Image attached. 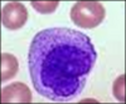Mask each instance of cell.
<instances>
[{"label":"cell","instance_id":"5b68a950","mask_svg":"<svg viewBox=\"0 0 126 104\" xmlns=\"http://www.w3.org/2000/svg\"><path fill=\"white\" fill-rule=\"evenodd\" d=\"M18 60L9 53L1 54V81H6L18 73Z\"/></svg>","mask_w":126,"mask_h":104},{"label":"cell","instance_id":"52a82bcc","mask_svg":"<svg viewBox=\"0 0 126 104\" xmlns=\"http://www.w3.org/2000/svg\"><path fill=\"white\" fill-rule=\"evenodd\" d=\"M113 94L120 102H125V74L120 75L113 83Z\"/></svg>","mask_w":126,"mask_h":104},{"label":"cell","instance_id":"277c9868","mask_svg":"<svg viewBox=\"0 0 126 104\" xmlns=\"http://www.w3.org/2000/svg\"><path fill=\"white\" fill-rule=\"evenodd\" d=\"M30 89L20 81L13 83L1 90V103H30Z\"/></svg>","mask_w":126,"mask_h":104},{"label":"cell","instance_id":"7a4b0ae2","mask_svg":"<svg viewBox=\"0 0 126 104\" xmlns=\"http://www.w3.org/2000/svg\"><path fill=\"white\" fill-rule=\"evenodd\" d=\"M105 8L97 1H78L71 9V19L76 25L92 29L105 19Z\"/></svg>","mask_w":126,"mask_h":104},{"label":"cell","instance_id":"8992f818","mask_svg":"<svg viewBox=\"0 0 126 104\" xmlns=\"http://www.w3.org/2000/svg\"><path fill=\"white\" fill-rule=\"evenodd\" d=\"M30 4L38 13H40V14H50L57 9L59 1H32Z\"/></svg>","mask_w":126,"mask_h":104},{"label":"cell","instance_id":"3957f363","mask_svg":"<svg viewBox=\"0 0 126 104\" xmlns=\"http://www.w3.org/2000/svg\"><path fill=\"white\" fill-rule=\"evenodd\" d=\"M28 20L27 8L18 1L8 3L1 10V23L10 30L20 29Z\"/></svg>","mask_w":126,"mask_h":104},{"label":"cell","instance_id":"6da1fadb","mask_svg":"<svg viewBox=\"0 0 126 104\" xmlns=\"http://www.w3.org/2000/svg\"><path fill=\"white\" fill-rule=\"evenodd\" d=\"M96 59V49L86 34L69 28H48L32 40L30 79L44 98L69 102L83 90Z\"/></svg>","mask_w":126,"mask_h":104}]
</instances>
